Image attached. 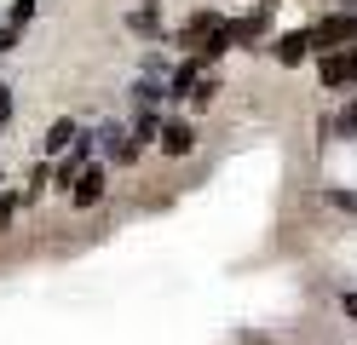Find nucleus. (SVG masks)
<instances>
[{
    "label": "nucleus",
    "instance_id": "1",
    "mask_svg": "<svg viewBox=\"0 0 357 345\" xmlns=\"http://www.w3.org/2000/svg\"><path fill=\"white\" fill-rule=\"evenodd\" d=\"M185 52L196 58V63H219L231 52V35H225V17H219L213 6H202V12H190L185 23H178V35H173Z\"/></svg>",
    "mask_w": 357,
    "mask_h": 345
},
{
    "label": "nucleus",
    "instance_id": "2",
    "mask_svg": "<svg viewBox=\"0 0 357 345\" xmlns=\"http://www.w3.org/2000/svg\"><path fill=\"white\" fill-rule=\"evenodd\" d=\"M311 35V52H334V46H357V12H334L323 17L317 29H305Z\"/></svg>",
    "mask_w": 357,
    "mask_h": 345
},
{
    "label": "nucleus",
    "instance_id": "3",
    "mask_svg": "<svg viewBox=\"0 0 357 345\" xmlns=\"http://www.w3.org/2000/svg\"><path fill=\"white\" fill-rule=\"evenodd\" d=\"M104 184H109V167H104V161H86V167L70 178V207H81V213L98 207L104 201Z\"/></svg>",
    "mask_w": 357,
    "mask_h": 345
},
{
    "label": "nucleus",
    "instance_id": "4",
    "mask_svg": "<svg viewBox=\"0 0 357 345\" xmlns=\"http://www.w3.org/2000/svg\"><path fill=\"white\" fill-rule=\"evenodd\" d=\"M317 81H323V86H357V46L317 52Z\"/></svg>",
    "mask_w": 357,
    "mask_h": 345
},
{
    "label": "nucleus",
    "instance_id": "5",
    "mask_svg": "<svg viewBox=\"0 0 357 345\" xmlns=\"http://www.w3.org/2000/svg\"><path fill=\"white\" fill-rule=\"evenodd\" d=\"M98 138H104V161H109V167H132V161L144 155L139 144H132V132H127L121 121H104V127H98Z\"/></svg>",
    "mask_w": 357,
    "mask_h": 345
},
{
    "label": "nucleus",
    "instance_id": "6",
    "mask_svg": "<svg viewBox=\"0 0 357 345\" xmlns=\"http://www.w3.org/2000/svg\"><path fill=\"white\" fill-rule=\"evenodd\" d=\"M265 29H271V12H265V6L242 12V17H225V35H231V46H254V40H265Z\"/></svg>",
    "mask_w": 357,
    "mask_h": 345
},
{
    "label": "nucleus",
    "instance_id": "7",
    "mask_svg": "<svg viewBox=\"0 0 357 345\" xmlns=\"http://www.w3.org/2000/svg\"><path fill=\"white\" fill-rule=\"evenodd\" d=\"M265 52H271L282 69H294V63L311 58V35H305V29H294V35H271V40H265Z\"/></svg>",
    "mask_w": 357,
    "mask_h": 345
},
{
    "label": "nucleus",
    "instance_id": "8",
    "mask_svg": "<svg viewBox=\"0 0 357 345\" xmlns=\"http://www.w3.org/2000/svg\"><path fill=\"white\" fill-rule=\"evenodd\" d=\"M167 155H190L196 150V127L190 121H162V138H155Z\"/></svg>",
    "mask_w": 357,
    "mask_h": 345
},
{
    "label": "nucleus",
    "instance_id": "9",
    "mask_svg": "<svg viewBox=\"0 0 357 345\" xmlns=\"http://www.w3.org/2000/svg\"><path fill=\"white\" fill-rule=\"evenodd\" d=\"M75 138H81V121H75V115H58V121L47 127V155H63Z\"/></svg>",
    "mask_w": 357,
    "mask_h": 345
},
{
    "label": "nucleus",
    "instance_id": "10",
    "mask_svg": "<svg viewBox=\"0 0 357 345\" xmlns=\"http://www.w3.org/2000/svg\"><path fill=\"white\" fill-rule=\"evenodd\" d=\"M127 132H132V144L144 150V144H155V138H162V115H155V109H139V115H132V127H127Z\"/></svg>",
    "mask_w": 357,
    "mask_h": 345
},
{
    "label": "nucleus",
    "instance_id": "11",
    "mask_svg": "<svg viewBox=\"0 0 357 345\" xmlns=\"http://www.w3.org/2000/svg\"><path fill=\"white\" fill-rule=\"evenodd\" d=\"M162 98H167V86L155 81V75H139V81H132V104H139V109H155Z\"/></svg>",
    "mask_w": 357,
    "mask_h": 345
},
{
    "label": "nucleus",
    "instance_id": "12",
    "mask_svg": "<svg viewBox=\"0 0 357 345\" xmlns=\"http://www.w3.org/2000/svg\"><path fill=\"white\" fill-rule=\"evenodd\" d=\"M127 29L144 35V40H155V35H162V17H155V6H139V12H127Z\"/></svg>",
    "mask_w": 357,
    "mask_h": 345
},
{
    "label": "nucleus",
    "instance_id": "13",
    "mask_svg": "<svg viewBox=\"0 0 357 345\" xmlns=\"http://www.w3.org/2000/svg\"><path fill=\"white\" fill-rule=\"evenodd\" d=\"M334 132H340V138H357V104H346L340 115H334V121H328Z\"/></svg>",
    "mask_w": 357,
    "mask_h": 345
},
{
    "label": "nucleus",
    "instance_id": "14",
    "mask_svg": "<svg viewBox=\"0 0 357 345\" xmlns=\"http://www.w3.org/2000/svg\"><path fill=\"white\" fill-rule=\"evenodd\" d=\"M17 201H24V196H0V236H6V230H12V219H17Z\"/></svg>",
    "mask_w": 357,
    "mask_h": 345
},
{
    "label": "nucleus",
    "instance_id": "15",
    "mask_svg": "<svg viewBox=\"0 0 357 345\" xmlns=\"http://www.w3.org/2000/svg\"><path fill=\"white\" fill-rule=\"evenodd\" d=\"M29 17H35V0H12V17H6V23H12V29H24V23H29Z\"/></svg>",
    "mask_w": 357,
    "mask_h": 345
},
{
    "label": "nucleus",
    "instance_id": "16",
    "mask_svg": "<svg viewBox=\"0 0 357 345\" xmlns=\"http://www.w3.org/2000/svg\"><path fill=\"white\" fill-rule=\"evenodd\" d=\"M12 109H17V104H12V92H6V81H0V132L12 127Z\"/></svg>",
    "mask_w": 357,
    "mask_h": 345
},
{
    "label": "nucleus",
    "instance_id": "17",
    "mask_svg": "<svg viewBox=\"0 0 357 345\" xmlns=\"http://www.w3.org/2000/svg\"><path fill=\"white\" fill-rule=\"evenodd\" d=\"M12 46H17V29H12V23H0V58H6Z\"/></svg>",
    "mask_w": 357,
    "mask_h": 345
},
{
    "label": "nucleus",
    "instance_id": "18",
    "mask_svg": "<svg viewBox=\"0 0 357 345\" xmlns=\"http://www.w3.org/2000/svg\"><path fill=\"white\" fill-rule=\"evenodd\" d=\"M340 311H346V316L357 322V288H351V293H340Z\"/></svg>",
    "mask_w": 357,
    "mask_h": 345
}]
</instances>
